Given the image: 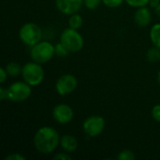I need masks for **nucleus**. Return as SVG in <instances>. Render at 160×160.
Wrapping results in <instances>:
<instances>
[{
    "label": "nucleus",
    "mask_w": 160,
    "mask_h": 160,
    "mask_svg": "<svg viewBox=\"0 0 160 160\" xmlns=\"http://www.w3.org/2000/svg\"><path fill=\"white\" fill-rule=\"evenodd\" d=\"M60 136L56 129L45 126L39 128L33 138L36 150L43 155H49L54 152L60 145Z\"/></svg>",
    "instance_id": "nucleus-1"
},
{
    "label": "nucleus",
    "mask_w": 160,
    "mask_h": 160,
    "mask_svg": "<svg viewBox=\"0 0 160 160\" xmlns=\"http://www.w3.org/2000/svg\"><path fill=\"white\" fill-rule=\"evenodd\" d=\"M19 38L24 45L32 47L41 40L42 29L36 22H25L19 29Z\"/></svg>",
    "instance_id": "nucleus-2"
},
{
    "label": "nucleus",
    "mask_w": 160,
    "mask_h": 160,
    "mask_svg": "<svg viewBox=\"0 0 160 160\" xmlns=\"http://www.w3.org/2000/svg\"><path fill=\"white\" fill-rule=\"evenodd\" d=\"M22 79L32 87L39 85L45 77L44 69L41 64H38L35 61L27 62L22 66Z\"/></svg>",
    "instance_id": "nucleus-3"
},
{
    "label": "nucleus",
    "mask_w": 160,
    "mask_h": 160,
    "mask_svg": "<svg viewBox=\"0 0 160 160\" xmlns=\"http://www.w3.org/2000/svg\"><path fill=\"white\" fill-rule=\"evenodd\" d=\"M54 55V45L47 40H40L38 43L32 46L30 50L32 61L41 65L51 61Z\"/></svg>",
    "instance_id": "nucleus-4"
},
{
    "label": "nucleus",
    "mask_w": 160,
    "mask_h": 160,
    "mask_svg": "<svg viewBox=\"0 0 160 160\" xmlns=\"http://www.w3.org/2000/svg\"><path fill=\"white\" fill-rule=\"evenodd\" d=\"M60 42L68 50L69 52H78L82 50L84 40L78 30L66 28L60 35Z\"/></svg>",
    "instance_id": "nucleus-5"
},
{
    "label": "nucleus",
    "mask_w": 160,
    "mask_h": 160,
    "mask_svg": "<svg viewBox=\"0 0 160 160\" xmlns=\"http://www.w3.org/2000/svg\"><path fill=\"white\" fill-rule=\"evenodd\" d=\"M32 94V86L29 85L27 82H15L11 83L8 88V100L11 102H23L27 100Z\"/></svg>",
    "instance_id": "nucleus-6"
},
{
    "label": "nucleus",
    "mask_w": 160,
    "mask_h": 160,
    "mask_svg": "<svg viewBox=\"0 0 160 160\" xmlns=\"http://www.w3.org/2000/svg\"><path fill=\"white\" fill-rule=\"evenodd\" d=\"M105 128V119L100 115H91L82 123V130L89 138L100 135Z\"/></svg>",
    "instance_id": "nucleus-7"
},
{
    "label": "nucleus",
    "mask_w": 160,
    "mask_h": 160,
    "mask_svg": "<svg viewBox=\"0 0 160 160\" xmlns=\"http://www.w3.org/2000/svg\"><path fill=\"white\" fill-rule=\"evenodd\" d=\"M78 86V80L72 74L60 76L55 82V91L59 96L65 97L73 93Z\"/></svg>",
    "instance_id": "nucleus-8"
},
{
    "label": "nucleus",
    "mask_w": 160,
    "mask_h": 160,
    "mask_svg": "<svg viewBox=\"0 0 160 160\" xmlns=\"http://www.w3.org/2000/svg\"><path fill=\"white\" fill-rule=\"evenodd\" d=\"M52 117L60 125H67L70 123L74 117L73 109L65 103H60L52 109Z\"/></svg>",
    "instance_id": "nucleus-9"
},
{
    "label": "nucleus",
    "mask_w": 160,
    "mask_h": 160,
    "mask_svg": "<svg viewBox=\"0 0 160 160\" xmlns=\"http://www.w3.org/2000/svg\"><path fill=\"white\" fill-rule=\"evenodd\" d=\"M83 0H55L56 8L65 15L77 13L82 7Z\"/></svg>",
    "instance_id": "nucleus-10"
},
{
    "label": "nucleus",
    "mask_w": 160,
    "mask_h": 160,
    "mask_svg": "<svg viewBox=\"0 0 160 160\" xmlns=\"http://www.w3.org/2000/svg\"><path fill=\"white\" fill-rule=\"evenodd\" d=\"M134 22L140 27H146L152 22V12L147 6L138 8L134 14Z\"/></svg>",
    "instance_id": "nucleus-11"
},
{
    "label": "nucleus",
    "mask_w": 160,
    "mask_h": 160,
    "mask_svg": "<svg viewBox=\"0 0 160 160\" xmlns=\"http://www.w3.org/2000/svg\"><path fill=\"white\" fill-rule=\"evenodd\" d=\"M60 147L64 152L67 153H73L78 148V141L73 135L66 134L61 137L60 139Z\"/></svg>",
    "instance_id": "nucleus-12"
},
{
    "label": "nucleus",
    "mask_w": 160,
    "mask_h": 160,
    "mask_svg": "<svg viewBox=\"0 0 160 160\" xmlns=\"http://www.w3.org/2000/svg\"><path fill=\"white\" fill-rule=\"evenodd\" d=\"M150 39L154 46L160 49V22L155 23L150 29Z\"/></svg>",
    "instance_id": "nucleus-13"
},
{
    "label": "nucleus",
    "mask_w": 160,
    "mask_h": 160,
    "mask_svg": "<svg viewBox=\"0 0 160 160\" xmlns=\"http://www.w3.org/2000/svg\"><path fill=\"white\" fill-rule=\"evenodd\" d=\"M8 76L10 77H17L20 74H22V67H21V65L17 62H9L6 65L5 67Z\"/></svg>",
    "instance_id": "nucleus-14"
},
{
    "label": "nucleus",
    "mask_w": 160,
    "mask_h": 160,
    "mask_svg": "<svg viewBox=\"0 0 160 160\" xmlns=\"http://www.w3.org/2000/svg\"><path fill=\"white\" fill-rule=\"evenodd\" d=\"M68 23V27L78 30V29H80L82 26V24H83V19L77 12V13H74V14L69 15Z\"/></svg>",
    "instance_id": "nucleus-15"
},
{
    "label": "nucleus",
    "mask_w": 160,
    "mask_h": 160,
    "mask_svg": "<svg viewBox=\"0 0 160 160\" xmlns=\"http://www.w3.org/2000/svg\"><path fill=\"white\" fill-rule=\"evenodd\" d=\"M146 58L150 63H156L160 61V49L154 46L147 51Z\"/></svg>",
    "instance_id": "nucleus-16"
},
{
    "label": "nucleus",
    "mask_w": 160,
    "mask_h": 160,
    "mask_svg": "<svg viewBox=\"0 0 160 160\" xmlns=\"http://www.w3.org/2000/svg\"><path fill=\"white\" fill-rule=\"evenodd\" d=\"M54 52H55V55L59 57H67L69 53L68 50L61 42L54 45Z\"/></svg>",
    "instance_id": "nucleus-17"
},
{
    "label": "nucleus",
    "mask_w": 160,
    "mask_h": 160,
    "mask_svg": "<svg viewBox=\"0 0 160 160\" xmlns=\"http://www.w3.org/2000/svg\"><path fill=\"white\" fill-rule=\"evenodd\" d=\"M135 158H136L135 154L131 150H128V149H125L121 151L117 156L118 160H134Z\"/></svg>",
    "instance_id": "nucleus-18"
},
{
    "label": "nucleus",
    "mask_w": 160,
    "mask_h": 160,
    "mask_svg": "<svg viewBox=\"0 0 160 160\" xmlns=\"http://www.w3.org/2000/svg\"><path fill=\"white\" fill-rule=\"evenodd\" d=\"M127 4L132 8H141L149 5L150 0H125Z\"/></svg>",
    "instance_id": "nucleus-19"
},
{
    "label": "nucleus",
    "mask_w": 160,
    "mask_h": 160,
    "mask_svg": "<svg viewBox=\"0 0 160 160\" xmlns=\"http://www.w3.org/2000/svg\"><path fill=\"white\" fill-rule=\"evenodd\" d=\"M102 3V0H83V5L86 8L90 10H94L97 8L99 7V5Z\"/></svg>",
    "instance_id": "nucleus-20"
},
{
    "label": "nucleus",
    "mask_w": 160,
    "mask_h": 160,
    "mask_svg": "<svg viewBox=\"0 0 160 160\" xmlns=\"http://www.w3.org/2000/svg\"><path fill=\"white\" fill-rule=\"evenodd\" d=\"M125 0H102V4H104L108 8H118L120 7Z\"/></svg>",
    "instance_id": "nucleus-21"
},
{
    "label": "nucleus",
    "mask_w": 160,
    "mask_h": 160,
    "mask_svg": "<svg viewBox=\"0 0 160 160\" xmlns=\"http://www.w3.org/2000/svg\"><path fill=\"white\" fill-rule=\"evenodd\" d=\"M151 114H152L153 119L156 122L160 123V104H157V105H155L153 107L152 112H151Z\"/></svg>",
    "instance_id": "nucleus-22"
},
{
    "label": "nucleus",
    "mask_w": 160,
    "mask_h": 160,
    "mask_svg": "<svg viewBox=\"0 0 160 160\" xmlns=\"http://www.w3.org/2000/svg\"><path fill=\"white\" fill-rule=\"evenodd\" d=\"M26 158L20 153H12L5 158V160H25Z\"/></svg>",
    "instance_id": "nucleus-23"
},
{
    "label": "nucleus",
    "mask_w": 160,
    "mask_h": 160,
    "mask_svg": "<svg viewBox=\"0 0 160 160\" xmlns=\"http://www.w3.org/2000/svg\"><path fill=\"white\" fill-rule=\"evenodd\" d=\"M54 160H71L72 158L70 157L69 153L64 152V153H58L53 157Z\"/></svg>",
    "instance_id": "nucleus-24"
},
{
    "label": "nucleus",
    "mask_w": 160,
    "mask_h": 160,
    "mask_svg": "<svg viewBox=\"0 0 160 160\" xmlns=\"http://www.w3.org/2000/svg\"><path fill=\"white\" fill-rule=\"evenodd\" d=\"M8 76V74L6 68H0V83H4L7 81Z\"/></svg>",
    "instance_id": "nucleus-25"
},
{
    "label": "nucleus",
    "mask_w": 160,
    "mask_h": 160,
    "mask_svg": "<svg viewBox=\"0 0 160 160\" xmlns=\"http://www.w3.org/2000/svg\"><path fill=\"white\" fill-rule=\"evenodd\" d=\"M0 99L2 101L8 99V88H4V87H0Z\"/></svg>",
    "instance_id": "nucleus-26"
},
{
    "label": "nucleus",
    "mask_w": 160,
    "mask_h": 160,
    "mask_svg": "<svg viewBox=\"0 0 160 160\" xmlns=\"http://www.w3.org/2000/svg\"><path fill=\"white\" fill-rule=\"evenodd\" d=\"M160 3V0H150V2H149V5H150V7L152 8H156L158 5H159Z\"/></svg>",
    "instance_id": "nucleus-27"
},
{
    "label": "nucleus",
    "mask_w": 160,
    "mask_h": 160,
    "mask_svg": "<svg viewBox=\"0 0 160 160\" xmlns=\"http://www.w3.org/2000/svg\"><path fill=\"white\" fill-rule=\"evenodd\" d=\"M155 13H156L158 17H160V3L159 5L155 8Z\"/></svg>",
    "instance_id": "nucleus-28"
},
{
    "label": "nucleus",
    "mask_w": 160,
    "mask_h": 160,
    "mask_svg": "<svg viewBox=\"0 0 160 160\" xmlns=\"http://www.w3.org/2000/svg\"><path fill=\"white\" fill-rule=\"evenodd\" d=\"M158 83H159L160 85V71L158 72Z\"/></svg>",
    "instance_id": "nucleus-29"
}]
</instances>
